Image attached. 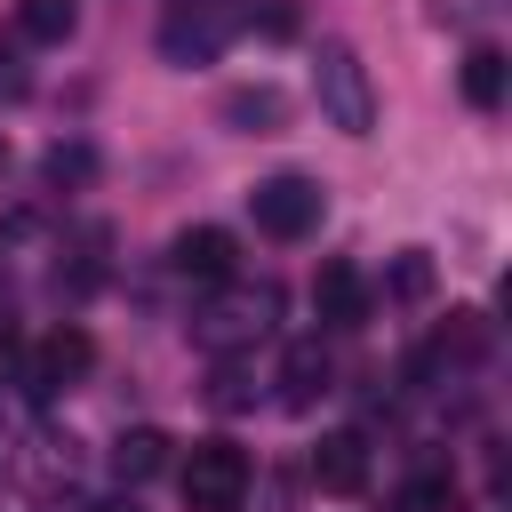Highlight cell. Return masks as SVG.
Segmentation results:
<instances>
[{
	"instance_id": "9",
	"label": "cell",
	"mask_w": 512,
	"mask_h": 512,
	"mask_svg": "<svg viewBox=\"0 0 512 512\" xmlns=\"http://www.w3.org/2000/svg\"><path fill=\"white\" fill-rule=\"evenodd\" d=\"M216 120H224L232 136H280V128H288V96H280L272 80H248V88H224V96H216Z\"/></svg>"
},
{
	"instance_id": "18",
	"label": "cell",
	"mask_w": 512,
	"mask_h": 512,
	"mask_svg": "<svg viewBox=\"0 0 512 512\" xmlns=\"http://www.w3.org/2000/svg\"><path fill=\"white\" fill-rule=\"evenodd\" d=\"M400 504H408V512H456V480H440V472H432V480H408Z\"/></svg>"
},
{
	"instance_id": "19",
	"label": "cell",
	"mask_w": 512,
	"mask_h": 512,
	"mask_svg": "<svg viewBox=\"0 0 512 512\" xmlns=\"http://www.w3.org/2000/svg\"><path fill=\"white\" fill-rule=\"evenodd\" d=\"M216 408H248V384H240V368H224V376H216Z\"/></svg>"
},
{
	"instance_id": "7",
	"label": "cell",
	"mask_w": 512,
	"mask_h": 512,
	"mask_svg": "<svg viewBox=\"0 0 512 512\" xmlns=\"http://www.w3.org/2000/svg\"><path fill=\"white\" fill-rule=\"evenodd\" d=\"M168 264H176L184 280H200V288H224V280L240 272V240H232L224 224H192V232H176Z\"/></svg>"
},
{
	"instance_id": "2",
	"label": "cell",
	"mask_w": 512,
	"mask_h": 512,
	"mask_svg": "<svg viewBox=\"0 0 512 512\" xmlns=\"http://www.w3.org/2000/svg\"><path fill=\"white\" fill-rule=\"evenodd\" d=\"M248 448L240 440H192V456L176 464V488H184V512H240L248 504Z\"/></svg>"
},
{
	"instance_id": "4",
	"label": "cell",
	"mask_w": 512,
	"mask_h": 512,
	"mask_svg": "<svg viewBox=\"0 0 512 512\" xmlns=\"http://www.w3.org/2000/svg\"><path fill=\"white\" fill-rule=\"evenodd\" d=\"M248 216H256L264 240H312L320 216H328V192H320L312 176H264V184L248 192Z\"/></svg>"
},
{
	"instance_id": "10",
	"label": "cell",
	"mask_w": 512,
	"mask_h": 512,
	"mask_svg": "<svg viewBox=\"0 0 512 512\" xmlns=\"http://www.w3.org/2000/svg\"><path fill=\"white\" fill-rule=\"evenodd\" d=\"M312 312H320V328H360L368 320V280H360V264H320L312 272Z\"/></svg>"
},
{
	"instance_id": "12",
	"label": "cell",
	"mask_w": 512,
	"mask_h": 512,
	"mask_svg": "<svg viewBox=\"0 0 512 512\" xmlns=\"http://www.w3.org/2000/svg\"><path fill=\"white\" fill-rule=\"evenodd\" d=\"M312 480H320L328 496H360V488H368V440H360V432H328V440L312 448Z\"/></svg>"
},
{
	"instance_id": "8",
	"label": "cell",
	"mask_w": 512,
	"mask_h": 512,
	"mask_svg": "<svg viewBox=\"0 0 512 512\" xmlns=\"http://www.w3.org/2000/svg\"><path fill=\"white\" fill-rule=\"evenodd\" d=\"M328 392H336V360L320 352V336L288 344V352H280V408H296V416H304V408H320Z\"/></svg>"
},
{
	"instance_id": "16",
	"label": "cell",
	"mask_w": 512,
	"mask_h": 512,
	"mask_svg": "<svg viewBox=\"0 0 512 512\" xmlns=\"http://www.w3.org/2000/svg\"><path fill=\"white\" fill-rule=\"evenodd\" d=\"M40 176L56 184V192H80V184H96V144H48V160H40Z\"/></svg>"
},
{
	"instance_id": "1",
	"label": "cell",
	"mask_w": 512,
	"mask_h": 512,
	"mask_svg": "<svg viewBox=\"0 0 512 512\" xmlns=\"http://www.w3.org/2000/svg\"><path fill=\"white\" fill-rule=\"evenodd\" d=\"M312 104H320V120L344 128V136H368V128H376V80H368V64H360L344 40H320V48H312Z\"/></svg>"
},
{
	"instance_id": "20",
	"label": "cell",
	"mask_w": 512,
	"mask_h": 512,
	"mask_svg": "<svg viewBox=\"0 0 512 512\" xmlns=\"http://www.w3.org/2000/svg\"><path fill=\"white\" fill-rule=\"evenodd\" d=\"M96 512H136V496H104V504H96Z\"/></svg>"
},
{
	"instance_id": "5",
	"label": "cell",
	"mask_w": 512,
	"mask_h": 512,
	"mask_svg": "<svg viewBox=\"0 0 512 512\" xmlns=\"http://www.w3.org/2000/svg\"><path fill=\"white\" fill-rule=\"evenodd\" d=\"M272 320H280V288H272V280H256V288H232V296H224V304L200 320V344H208V352H224V344L264 336Z\"/></svg>"
},
{
	"instance_id": "11",
	"label": "cell",
	"mask_w": 512,
	"mask_h": 512,
	"mask_svg": "<svg viewBox=\"0 0 512 512\" xmlns=\"http://www.w3.org/2000/svg\"><path fill=\"white\" fill-rule=\"evenodd\" d=\"M480 352H488V328H480V312H448V328H440V336H432V344L408 360V376H416V384H432L440 368H464V360H480Z\"/></svg>"
},
{
	"instance_id": "14",
	"label": "cell",
	"mask_w": 512,
	"mask_h": 512,
	"mask_svg": "<svg viewBox=\"0 0 512 512\" xmlns=\"http://www.w3.org/2000/svg\"><path fill=\"white\" fill-rule=\"evenodd\" d=\"M456 88H464V104H472V112H496V104H504V88H512V64H504V48H488V40H480V48L464 56Z\"/></svg>"
},
{
	"instance_id": "15",
	"label": "cell",
	"mask_w": 512,
	"mask_h": 512,
	"mask_svg": "<svg viewBox=\"0 0 512 512\" xmlns=\"http://www.w3.org/2000/svg\"><path fill=\"white\" fill-rule=\"evenodd\" d=\"M168 464V432H152V424H136V432H120V448H112V472L136 488V480H152Z\"/></svg>"
},
{
	"instance_id": "17",
	"label": "cell",
	"mask_w": 512,
	"mask_h": 512,
	"mask_svg": "<svg viewBox=\"0 0 512 512\" xmlns=\"http://www.w3.org/2000/svg\"><path fill=\"white\" fill-rule=\"evenodd\" d=\"M432 280H440V272H432V256H424V248H400V256L384 264V296H400V304H424V296H432Z\"/></svg>"
},
{
	"instance_id": "6",
	"label": "cell",
	"mask_w": 512,
	"mask_h": 512,
	"mask_svg": "<svg viewBox=\"0 0 512 512\" xmlns=\"http://www.w3.org/2000/svg\"><path fill=\"white\" fill-rule=\"evenodd\" d=\"M88 368H96V336H88V328H72V320H64V328H48V336H40V352H32V400H56V392H64V384H80Z\"/></svg>"
},
{
	"instance_id": "13",
	"label": "cell",
	"mask_w": 512,
	"mask_h": 512,
	"mask_svg": "<svg viewBox=\"0 0 512 512\" xmlns=\"http://www.w3.org/2000/svg\"><path fill=\"white\" fill-rule=\"evenodd\" d=\"M8 32H16L24 48H64V40L80 32V0H16V8H8Z\"/></svg>"
},
{
	"instance_id": "3",
	"label": "cell",
	"mask_w": 512,
	"mask_h": 512,
	"mask_svg": "<svg viewBox=\"0 0 512 512\" xmlns=\"http://www.w3.org/2000/svg\"><path fill=\"white\" fill-rule=\"evenodd\" d=\"M232 32H248L240 0H168L160 16V56L168 64H216L232 48Z\"/></svg>"
}]
</instances>
